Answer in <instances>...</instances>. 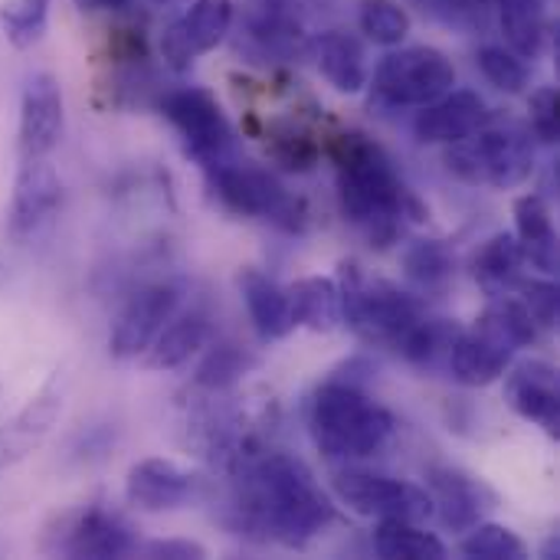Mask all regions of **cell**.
Listing matches in <instances>:
<instances>
[{
	"label": "cell",
	"mask_w": 560,
	"mask_h": 560,
	"mask_svg": "<svg viewBox=\"0 0 560 560\" xmlns=\"http://www.w3.org/2000/svg\"><path fill=\"white\" fill-rule=\"evenodd\" d=\"M180 289L174 282H148L135 289L118 308L108 335V354L115 361H135L148 354L161 328L177 315Z\"/></svg>",
	"instance_id": "30bf717a"
},
{
	"label": "cell",
	"mask_w": 560,
	"mask_h": 560,
	"mask_svg": "<svg viewBox=\"0 0 560 560\" xmlns=\"http://www.w3.org/2000/svg\"><path fill=\"white\" fill-rule=\"evenodd\" d=\"M515 299L525 305V312L532 315V322L538 325V331L545 328H555L558 325V308H560V295L558 285L548 282V279H518L515 282Z\"/></svg>",
	"instance_id": "e575fe53"
},
{
	"label": "cell",
	"mask_w": 560,
	"mask_h": 560,
	"mask_svg": "<svg viewBox=\"0 0 560 560\" xmlns=\"http://www.w3.org/2000/svg\"><path fill=\"white\" fill-rule=\"evenodd\" d=\"M253 368H256V358H253V354H246V351L236 348V345H220V348H213V351L200 361L194 384L203 387V390H210V394H220V390L236 387Z\"/></svg>",
	"instance_id": "f546056e"
},
{
	"label": "cell",
	"mask_w": 560,
	"mask_h": 560,
	"mask_svg": "<svg viewBox=\"0 0 560 560\" xmlns=\"http://www.w3.org/2000/svg\"><path fill=\"white\" fill-rule=\"evenodd\" d=\"M82 10H89V13H118V10H128L131 7V0H75Z\"/></svg>",
	"instance_id": "74e56055"
},
{
	"label": "cell",
	"mask_w": 560,
	"mask_h": 560,
	"mask_svg": "<svg viewBox=\"0 0 560 560\" xmlns=\"http://www.w3.org/2000/svg\"><path fill=\"white\" fill-rule=\"evenodd\" d=\"M3 279H7V269L0 266V285H3Z\"/></svg>",
	"instance_id": "ab89813d"
},
{
	"label": "cell",
	"mask_w": 560,
	"mask_h": 560,
	"mask_svg": "<svg viewBox=\"0 0 560 560\" xmlns=\"http://www.w3.org/2000/svg\"><path fill=\"white\" fill-rule=\"evenodd\" d=\"M308 49H312L318 72L328 79L335 92L354 95L368 85V56H364V43L354 33H345V30L318 33L308 43Z\"/></svg>",
	"instance_id": "ffe728a7"
},
{
	"label": "cell",
	"mask_w": 560,
	"mask_h": 560,
	"mask_svg": "<svg viewBox=\"0 0 560 560\" xmlns=\"http://www.w3.org/2000/svg\"><path fill=\"white\" fill-rule=\"evenodd\" d=\"M285 292H289L295 328H308L315 335H331L341 328V289L335 279L308 276L292 282Z\"/></svg>",
	"instance_id": "603a6c76"
},
{
	"label": "cell",
	"mask_w": 560,
	"mask_h": 560,
	"mask_svg": "<svg viewBox=\"0 0 560 560\" xmlns=\"http://www.w3.org/2000/svg\"><path fill=\"white\" fill-rule=\"evenodd\" d=\"M515 240L525 262H532L545 276L558 272V233L551 223V210L538 194H525L515 200Z\"/></svg>",
	"instance_id": "7402d4cb"
},
{
	"label": "cell",
	"mask_w": 560,
	"mask_h": 560,
	"mask_svg": "<svg viewBox=\"0 0 560 560\" xmlns=\"http://www.w3.org/2000/svg\"><path fill=\"white\" fill-rule=\"evenodd\" d=\"M66 131V102L59 79L49 72H33L20 95V125H16V154L20 158H49Z\"/></svg>",
	"instance_id": "4fadbf2b"
},
{
	"label": "cell",
	"mask_w": 560,
	"mask_h": 560,
	"mask_svg": "<svg viewBox=\"0 0 560 560\" xmlns=\"http://www.w3.org/2000/svg\"><path fill=\"white\" fill-rule=\"evenodd\" d=\"M141 558H167V560H200L207 558V548L200 541L190 538H161V541H148L138 545Z\"/></svg>",
	"instance_id": "8d00e7d4"
},
{
	"label": "cell",
	"mask_w": 560,
	"mask_h": 560,
	"mask_svg": "<svg viewBox=\"0 0 560 560\" xmlns=\"http://www.w3.org/2000/svg\"><path fill=\"white\" fill-rule=\"evenodd\" d=\"M476 62H479L482 75L499 92H509V95H522L525 92V85H528V66L512 49H505V46H482L479 56H476Z\"/></svg>",
	"instance_id": "836d02e7"
},
{
	"label": "cell",
	"mask_w": 560,
	"mask_h": 560,
	"mask_svg": "<svg viewBox=\"0 0 560 560\" xmlns=\"http://www.w3.org/2000/svg\"><path fill=\"white\" fill-rule=\"evenodd\" d=\"M236 515L240 528L262 541L305 548L335 522V505L299 459L285 453H259L243 463Z\"/></svg>",
	"instance_id": "6da1fadb"
},
{
	"label": "cell",
	"mask_w": 560,
	"mask_h": 560,
	"mask_svg": "<svg viewBox=\"0 0 560 560\" xmlns=\"http://www.w3.org/2000/svg\"><path fill=\"white\" fill-rule=\"evenodd\" d=\"M341 289V325H348L364 345L397 351L407 335L420 325L423 305L410 292L390 282H364L354 266H345Z\"/></svg>",
	"instance_id": "277c9868"
},
{
	"label": "cell",
	"mask_w": 560,
	"mask_h": 560,
	"mask_svg": "<svg viewBox=\"0 0 560 560\" xmlns=\"http://www.w3.org/2000/svg\"><path fill=\"white\" fill-rule=\"evenodd\" d=\"M62 207V180L59 171L49 164V158H20L16 177H13V197H10V233L16 240H36L43 236Z\"/></svg>",
	"instance_id": "7c38bea8"
},
{
	"label": "cell",
	"mask_w": 560,
	"mask_h": 560,
	"mask_svg": "<svg viewBox=\"0 0 560 560\" xmlns=\"http://www.w3.org/2000/svg\"><path fill=\"white\" fill-rule=\"evenodd\" d=\"M59 413H62V390H59V377H52L23 410H16L0 427V472L23 463L33 450H39V443L56 427Z\"/></svg>",
	"instance_id": "ac0fdd59"
},
{
	"label": "cell",
	"mask_w": 560,
	"mask_h": 560,
	"mask_svg": "<svg viewBox=\"0 0 560 560\" xmlns=\"http://www.w3.org/2000/svg\"><path fill=\"white\" fill-rule=\"evenodd\" d=\"M505 400L512 404V410L518 417H525V420L545 427L551 436H558V371L548 361H525V364L505 371Z\"/></svg>",
	"instance_id": "d6986e66"
},
{
	"label": "cell",
	"mask_w": 560,
	"mask_h": 560,
	"mask_svg": "<svg viewBox=\"0 0 560 560\" xmlns=\"http://www.w3.org/2000/svg\"><path fill=\"white\" fill-rule=\"evenodd\" d=\"M404 272L420 289H443L456 272V253L446 240H413L404 249Z\"/></svg>",
	"instance_id": "83f0119b"
},
{
	"label": "cell",
	"mask_w": 560,
	"mask_h": 560,
	"mask_svg": "<svg viewBox=\"0 0 560 560\" xmlns=\"http://www.w3.org/2000/svg\"><path fill=\"white\" fill-rule=\"evenodd\" d=\"M233 26V0H194L180 20L161 36L164 62L174 72H187L197 56L213 52Z\"/></svg>",
	"instance_id": "5bb4252c"
},
{
	"label": "cell",
	"mask_w": 560,
	"mask_h": 560,
	"mask_svg": "<svg viewBox=\"0 0 560 560\" xmlns=\"http://www.w3.org/2000/svg\"><path fill=\"white\" fill-rule=\"evenodd\" d=\"M358 26L377 46H400L413 23L397 0H361Z\"/></svg>",
	"instance_id": "1f68e13d"
},
{
	"label": "cell",
	"mask_w": 560,
	"mask_h": 560,
	"mask_svg": "<svg viewBox=\"0 0 560 560\" xmlns=\"http://www.w3.org/2000/svg\"><path fill=\"white\" fill-rule=\"evenodd\" d=\"M154 3H180V0H154Z\"/></svg>",
	"instance_id": "60d3db41"
},
{
	"label": "cell",
	"mask_w": 560,
	"mask_h": 560,
	"mask_svg": "<svg viewBox=\"0 0 560 560\" xmlns=\"http://www.w3.org/2000/svg\"><path fill=\"white\" fill-rule=\"evenodd\" d=\"M0 400H3V387H0Z\"/></svg>",
	"instance_id": "b9f144b4"
},
{
	"label": "cell",
	"mask_w": 560,
	"mask_h": 560,
	"mask_svg": "<svg viewBox=\"0 0 560 560\" xmlns=\"http://www.w3.org/2000/svg\"><path fill=\"white\" fill-rule=\"evenodd\" d=\"M194 492H197V476L164 456L135 463L125 479L128 505L138 512H151V515L184 509L194 499Z\"/></svg>",
	"instance_id": "2e32d148"
},
{
	"label": "cell",
	"mask_w": 560,
	"mask_h": 560,
	"mask_svg": "<svg viewBox=\"0 0 560 560\" xmlns=\"http://www.w3.org/2000/svg\"><path fill=\"white\" fill-rule=\"evenodd\" d=\"M210 338V322L203 312H184L174 315L161 335L154 338V345L148 348V368L151 371H174L180 364H187Z\"/></svg>",
	"instance_id": "cb8c5ba5"
},
{
	"label": "cell",
	"mask_w": 560,
	"mask_h": 560,
	"mask_svg": "<svg viewBox=\"0 0 560 560\" xmlns=\"http://www.w3.org/2000/svg\"><path fill=\"white\" fill-rule=\"evenodd\" d=\"M335 495L341 505H348L354 515L364 518H407V522H427L433 515L430 492L390 476L374 472H338L335 476Z\"/></svg>",
	"instance_id": "8fae6325"
},
{
	"label": "cell",
	"mask_w": 560,
	"mask_h": 560,
	"mask_svg": "<svg viewBox=\"0 0 560 560\" xmlns=\"http://www.w3.org/2000/svg\"><path fill=\"white\" fill-rule=\"evenodd\" d=\"M489 125V105L479 92L450 89L430 105H420L413 118V135L423 144H453Z\"/></svg>",
	"instance_id": "e0dca14e"
},
{
	"label": "cell",
	"mask_w": 560,
	"mask_h": 560,
	"mask_svg": "<svg viewBox=\"0 0 560 560\" xmlns=\"http://www.w3.org/2000/svg\"><path fill=\"white\" fill-rule=\"evenodd\" d=\"M207 180L217 194V200L240 217L253 220H269L279 230L299 233L305 226V200L292 197L269 171L246 167V164H213L207 167Z\"/></svg>",
	"instance_id": "8992f818"
},
{
	"label": "cell",
	"mask_w": 560,
	"mask_h": 560,
	"mask_svg": "<svg viewBox=\"0 0 560 560\" xmlns=\"http://www.w3.org/2000/svg\"><path fill=\"white\" fill-rule=\"evenodd\" d=\"M558 551H560V548H558V538H551V541L545 545V551H541V558H555Z\"/></svg>",
	"instance_id": "f35d334b"
},
{
	"label": "cell",
	"mask_w": 560,
	"mask_h": 560,
	"mask_svg": "<svg viewBox=\"0 0 560 560\" xmlns=\"http://www.w3.org/2000/svg\"><path fill=\"white\" fill-rule=\"evenodd\" d=\"M374 551L387 560L446 558V545L433 532H423L420 522H407V518H381L374 532Z\"/></svg>",
	"instance_id": "4316f807"
},
{
	"label": "cell",
	"mask_w": 560,
	"mask_h": 560,
	"mask_svg": "<svg viewBox=\"0 0 560 560\" xmlns=\"http://www.w3.org/2000/svg\"><path fill=\"white\" fill-rule=\"evenodd\" d=\"M456 85L453 59L436 46H407L387 52L374 69V92L390 105L420 108Z\"/></svg>",
	"instance_id": "52a82bcc"
},
{
	"label": "cell",
	"mask_w": 560,
	"mask_h": 560,
	"mask_svg": "<svg viewBox=\"0 0 560 560\" xmlns=\"http://www.w3.org/2000/svg\"><path fill=\"white\" fill-rule=\"evenodd\" d=\"M446 171L472 187L512 190L535 171V148L522 131L479 128L476 135L446 144Z\"/></svg>",
	"instance_id": "5b68a950"
},
{
	"label": "cell",
	"mask_w": 560,
	"mask_h": 560,
	"mask_svg": "<svg viewBox=\"0 0 560 560\" xmlns=\"http://www.w3.org/2000/svg\"><path fill=\"white\" fill-rule=\"evenodd\" d=\"M308 430L318 453L328 459H371L387 446L394 417L358 384L328 381L312 397Z\"/></svg>",
	"instance_id": "3957f363"
},
{
	"label": "cell",
	"mask_w": 560,
	"mask_h": 560,
	"mask_svg": "<svg viewBox=\"0 0 560 560\" xmlns=\"http://www.w3.org/2000/svg\"><path fill=\"white\" fill-rule=\"evenodd\" d=\"M322 151L335 161L338 200L345 217L364 226L377 246L394 243L404 220L413 223L427 220V207L400 180L387 151L368 135L361 131L335 135Z\"/></svg>",
	"instance_id": "7a4b0ae2"
},
{
	"label": "cell",
	"mask_w": 560,
	"mask_h": 560,
	"mask_svg": "<svg viewBox=\"0 0 560 560\" xmlns=\"http://www.w3.org/2000/svg\"><path fill=\"white\" fill-rule=\"evenodd\" d=\"M46 551L62 558H128L138 555V538L121 515L82 505L56 518V528L46 532Z\"/></svg>",
	"instance_id": "9c48e42d"
},
{
	"label": "cell",
	"mask_w": 560,
	"mask_h": 560,
	"mask_svg": "<svg viewBox=\"0 0 560 560\" xmlns=\"http://www.w3.org/2000/svg\"><path fill=\"white\" fill-rule=\"evenodd\" d=\"M459 551L466 558L476 560H525L528 558V545L505 525L495 522H479L476 528H469V535L463 538Z\"/></svg>",
	"instance_id": "d6a6232c"
},
{
	"label": "cell",
	"mask_w": 560,
	"mask_h": 560,
	"mask_svg": "<svg viewBox=\"0 0 560 560\" xmlns=\"http://www.w3.org/2000/svg\"><path fill=\"white\" fill-rule=\"evenodd\" d=\"M49 23V0H0V30L16 49L43 39Z\"/></svg>",
	"instance_id": "4dcf8cb0"
},
{
	"label": "cell",
	"mask_w": 560,
	"mask_h": 560,
	"mask_svg": "<svg viewBox=\"0 0 560 560\" xmlns=\"http://www.w3.org/2000/svg\"><path fill=\"white\" fill-rule=\"evenodd\" d=\"M427 492L433 502V515L440 518L446 532H469L479 522H486V515L499 505L495 492L482 479L453 466L430 469Z\"/></svg>",
	"instance_id": "9a60e30c"
},
{
	"label": "cell",
	"mask_w": 560,
	"mask_h": 560,
	"mask_svg": "<svg viewBox=\"0 0 560 560\" xmlns=\"http://www.w3.org/2000/svg\"><path fill=\"white\" fill-rule=\"evenodd\" d=\"M236 285L243 292L249 322H253V328H256V335L262 341H282L285 335H292L295 318H292L289 292L276 279H269L259 269H243L236 276Z\"/></svg>",
	"instance_id": "44dd1931"
},
{
	"label": "cell",
	"mask_w": 560,
	"mask_h": 560,
	"mask_svg": "<svg viewBox=\"0 0 560 560\" xmlns=\"http://www.w3.org/2000/svg\"><path fill=\"white\" fill-rule=\"evenodd\" d=\"M266 148H269V158L289 174H308L322 161V144L295 125H272Z\"/></svg>",
	"instance_id": "f1b7e54d"
},
{
	"label": "cell",
	"mask_w": 560,
	"mask_h": 560,
	"mask_svg": "<svg viewBox=\"0 0 560 560\" xmlns=\"http://www.w3.org/2000/svg\"><path fill=\"white\" fill-rule=\"evenodd\" d=\"M528 121L532 131L541 144H555L558 141V89L555 85H541L532 92L528 98Z\"/></svg>",
	"instance_id": "d590c367"
},
{
	"label": "cell",
	"mask_w": 560,
	"mask_h": 560,
	"mask_svg": "<svg viewBox=\"0 0 560 560\" xmlns=\"http://www.w3.org/2000/svg\"><path fill=\"white\" fill-rule=\"evenodd\" d=\"M499 23L509 49L535 59L548 36V0H499Z\"/></svg>",
	"instance_id": "484cf974"
},
{
	"label": "cell",
	"mask_w": 560,
	"mask_h": 560,
	"mask_svg": "<svg viewBox=\"0 0 560 560\" xmlns=\"http://www.w3.org/2000/svg\"><path fill=\"white\" fill-rule=\"evenodd\" d=\"M158 108L177 128L187 158H194L203 171L213 167V164L230 161L233 131H230V121H226V115H223L213 92L194 89V85L174 89V92L161 95Z\"/></svg>",
	"instance_id": "ba28073f"
},
{
	"label": "cell",
	"mask_w": 560,
	"mask_h": 560,
	"mask_svg": "<svg viewBox=\"0 0 560 560\" xmlns=\"http://www.w3.org/2000/svg\"><path fill=\"white\" fill-rule=\"evenodd\" d=\"M522 246L515 240V233H495L482 243V249L472 259V276L476 282L486 289V295L499 299L509 295L518 282L522 272Z\"/></svg>",
	"instance_id": "d4e9b609"
}]
</instances>
